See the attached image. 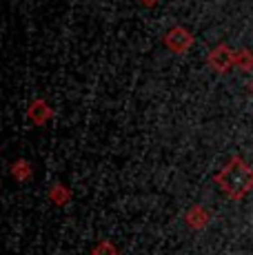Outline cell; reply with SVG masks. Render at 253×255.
<instances>
[{"label": "cell", "instance_id": "9c48e42d", "mask_svg": "<svg viewBox=\"0 0 253 255\" xmlns=\"http://www.w3.org/2000/svg\"><path fill=\"white\" fill-rule=\"evenodd\" d=\"M91 255H118V249L114 247L111 240H100V242L96 244V249H94Z\"/></svg>", "mask_w": 253, "mask_h": 255}, {"label": "cell", "instance_id": "6da1fadb", "mask_svg": "<svg viewBox=\"0 0 253 255\" xmlns=\"http://www.w3.org/2000/svg\"><path fill=\"white\" fill-rule=\"evenodd\" d=\"M213 182L229 200L240 202L253 191V166H249L240 155H231V160L216 173Z\"/></svg>", "mask_w": 253, "mask_h": 255}, {"label": "cell", "instance_id": "277c9868", "mask_svg": "<svg viewBox=\"0 0 253 255\" xmlns=\"http://www.w3.org/2000/svg\"><path fill=\"white\" fill-rule=\"evenodd\" d=\"M211 222V213L202 207V204H193V207L187 209L184 213V224H187L191 231H202V229L209 227Z\"/></svg>", "mask_w": 253, "mask_h": 255}, {"label": "cell", "instance_id": "3957f363", "mask_svg": "<svg viewBox=\"0 0 253 255\" xmlns=\"http://www.w3.org/2000/svg\"><path fill=\"white\" fill-rule=\"evenodd\" d=\"M207 65L218 73H229L231 67H236V51L229 45H225V42H220V45H216L209 51Z\"/></svg>", "mask_w": 253, "mask_h": 255}, {"label": "cell", "instance_id": "30bf717a", "mask_svg": "<svg viewBox=\"0 0 253 255\" xmlns=\"http://www.w3.org/2000/svg\"><path fill=\"white\" fill-rule=\"evenodd\" d=\"M140 4H144V7H155L158 0H140Z\"/></svg>", "mask_w": 253, "mask_h": 255}, {"label": "cell", "instance_id": "ba28073f", "mask_svg": "<svg viewBox=\"0 0 253 255\" xmlns=\"http://www.w3.org/2000/svg\"><path fill=\"white\" fill-rule=\"evenodd\" d=\"M236 67L240 71H253V51L249 49H238L236 51Z\"/></svg>", "mask_w": 253, "mask_h": 255}, {"label": "cell", "instance_id": "7a4b0ae2", "mask_svg": "<svg viewBox=\"0 0 253 255\" xmlns=\"http://www.w3.org/2000/svg\"><path fill=\"white\" fill-rule=\"evenodd\" d=\"M162 45L167 51L182 56V53H187L189 49L193 47V33L189 31V29H184L182 24H176V27H171L167 33H164Z\"/></svg>", "mask_w": 253, "mask_h": 255}, {"label": "cell", "instance_id": "8992f818", "mask_svg": "<svg viewBox=\"0 0 253 255\" xmlns=\"http://www.w3.org/2000/svg\"><path fill=\"white\" fill-rule=\"evenodd\" d=\"M49 200L56 207H65L71 200V189L65 182H53V186L49 189Z\"/></svg>", "mask_w": 253, "mask_h": 255}, {"label": "cell", "instance_id": "8fae6325", "mask_svg": "<svg viewBox=\"0 0 253 255\" xmlns=\"http://www.w3.org/2000/svg\"><path fill=\"white\" fill-rule=\"evenodd\" d=\"M247 89H249V91H251V93H253V80H251V82H249V85H247Z\"/></svg>", "mask_w": 253, "mask_h": 255}, {"label": "cell", "instance_id": "5b68a950", "mask_svg": "<svg viewBox=\"0 0 253 255\" xmlns=\"http://www.w3.org/2000/svg\"><path fill=\"white\" fill-rule=\"evenodd\" d=\"M27 118L33 122L36 127H45L47 122L53 118V111H51V107L47 105L42 98H36V100H31L29 102V107H27Z\"/></svg>", "mask_w": 253, "mask_h": 255}, {"label": "cell", "instance_id": "52a82bcc", "mask_svg": "<svg viewBox=\"0 0 253 255\" xmlns=\"http://www.w3.org/2000/svg\"><path fill=\"white\" fill-rule=\"evenodd\" d=\"M11 178L18 180V182H27V180L31 178V164L22 158L16 160V162L11 164Z\"/></svg>", "mask_w": 253, "mask_h": 255}]
</instances>
